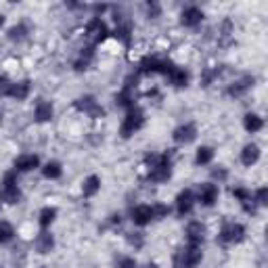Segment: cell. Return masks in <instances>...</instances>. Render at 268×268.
<instances>
[{"mask_svg": "<svg viewBox=\"0 0 268 268\" xmlns=\"http://www.w3.org/2000/svg\"><path fill=\"white\" fill-rule=\"evenodd\" d=\"M199 262H201V249L195 245H189L174 256V268H197Z\"/></svg>", "mask_w": 268, "mask_h": 268, "instance_id": "cell-1", "label": "cell"}, {"mask_svg": "<svg viewBox=\"0 0 268 268\" xmlns=\"http://www.w3.org/2000/svg\"><path fill=\"white\" fill-rule=\"evenodd\" d=\"M143 124H145V113L140 111V109H130L128 116H126L124 122H122L120 134H122L124 138H128V136H132L136 130L143 128Z\"/></svg>", "mask_w": 268, "mask_h": 268, "instance_id": "cell-2", "label": "cell"}, {"mask_svg": "<svg viewBox=\"0 0 268 268\" xmlns=\"http://www.w3.org/2000/svg\"><path fill=\"white\" fill-rule=\"evenodd\" d=\"M176 65H172L170 61H163L157 57H147L143 63H140V71L143 73H165L168 75Z\"/></svg>", "mask_w": 268, "mask_h": 268, "instance_id": "cell-3", "label": "cell"}, {"mask_svg": "<svg viewBox=\"0 0 268 268\" xmlns=\"http://www.w3.org/2000/svg\"><path fill=\"white\" fill-rule=\"evenodd\" d=\"M149 178L153 183H163V181H168L170 174H172V168H170V157H168V153L165 155H161V161L157 165H153V168H149Z\"/></svg>", "mask_w": 268, "mask_h": 268, "instance_id": "cell-4", "label": "cell"}, {"mask_svg": "<svg viewBox=\"0 0 268 268\" xmlns=\"http://www.w3.org/2000/svg\"><path fill=\"white\" fill-rule=\"evenodd\" d=\"M107 25L101 21L99 17H95L91 23H88V28H86V38L91 40L93 44H97V42H103L105 38H107Z\"/></svg>", "mask_w": 268, "mask_h": 268, "instance_id": "cell-5", "label": "cell"}, {"mask_svg": "<svg viewBox=\"0 0 268 268\" xmlns=\"http://www.w3.org/2000/svg\"><path fill=\"white\" fill-rule=\"evenodd\" d=\"M3 197L5 201L9 203H17L21 199V193H19V189H17V183H15V174L9 172L5 176V181H3Z\"/></svg>", "mask_w": 268, "mask_h": 268, "instance_id": "cell-6", "label": "cell"}, {"mask_svg": "<svg viewBox=\"0 0 268 268\" xmlns=\"http://www.w3.org/2000/svg\"><path fill=\"white\" fill-rule=\"evenodd\" d=\"M243 235H245V228L241 224H224L218 239L222 243H237V241L243 239Z\"/></svg>", "mask_w": 268, "mask_h": 268, "instance_id": "cell-7", "label": "cell"}, {"mask_svg": "<svg viewBox=\"0 0 268 268\" xmlns=\"http://www.w3.org/2000/svg\"><path fill=\"white\" fill-rule=\"evenodd\" d=\"M203 237H206V226H203L201 222H191L187 226V241H189V245L199 247Z\"/></svg>", "mask_w": 268, "mask_h": 268, "instance_id": "cell-8", "label": "cell"}, {"mask_svg": "<svg viewBox=\"0 0 268 268\" xmlns=\"http://www.w3.org/2000/svg\"><path fill=\"white\" fill-rule=\"evenodd\" d=\"M75 107L86 111L91 118H103V109L97 105V101L93 97H82V99H78V101H75Z\"/></svg>", "mask_w": 268, "mask_h": 268, "instance_id": "cell-9", "label": "cell"}, {"mask_svg": "<svg viewBox=\"0 0 268 268\" xmlns=\"http://www.w3.org/2000/svg\"><path fill=\"white\" fill-rule=\"evenodd\" d=\"M201 19H203V13H201V9H197V7L185 9L183 15H181V21H183V25H187V28H195V25L201 23Z\"/></svg>", "mask_w": 268, "mask_h": 268, "instance_id": "cell-10", "label": "cell"}, {"mask_svg": "<svg viewBox=\"0 0 268 268\" xmlns=\"http://www.w3.org/2000/svg\"><path fill=\"white\" fill-rule=\"evenodd\" d=\"M218 199V187L216 185H199V201L203 203V206H212V203Z\"/></svg>", "mask_w": 268, "mask_h": 268, "instance_id": "cell-11", "label": "cell"}, {"mask_svg": "<svg viewBox=\"0 0 268 268\" xmlns=\"http://www.w3.org/2000/svg\"><path fill=\"white\" fill-rule=\"evenodd\" d=\"M132 220H134V224H138V226L149 224V222L153 220V208H151V206H136V208L132 210Z\"/></svg>", "mask_w": 268, "mask_h": 268, "instance_id": "cell-12", "label": "cell"}, {"mask_svg": "<svg viewBox=\"0 0 268 268\" xmlns=\"http://www.w3.org/2000/svg\"><path fill=\"white\" fill-rule=\"evenodd\" d=\"M197 136V128L193 124H185V126H178L174 130V140L176 143H191Z\"/></svg>", "mask_w": 268, "mask_h": 268, "instance_id": "cell-13", "label": "cell"}, {"mask_svg": "<svg viewBox=\"0 0 268 268\" xmlns=\"http://www.w3.org/2000/svg\"><path fill=\"white\" fill-rule=\"evenodd\" d=\"M193 201H195V197H193V191H183L181 195L176 197V210H178V214L181 216H185V214H189L191 212V208H193Z\"/></svg>", "mask_w": 268, "mask_h": 268, "instance_id": "cell-14", "label": "cell"}, {"mask_svg": "<svg viewBox=\"0 0 268 268\" xmlns=\"http://www.w3.org/2000/svg\"><path fill=\"white\" fill-rule=\"evenodd\" d=\"M38 157L36 155H21V157H17L15 159V170L17 172H30V170H34V168H38Z\"/></svg>", "mask_w": 268, "mask_h": 268, "instance_id": "cell-15", "label": "cell"}, {"mask_svg": "<svg viewBox=\"0 0 268 268\" xmlns=\"http://www.w3.org/2000/svg\"><path fill=\"white\" fill-rule=\"evenodd\" d=\"M53 118V105L46 103V101H38L36 103V120L38 122H48Z\"/></svg>", "mask_w": 268, "mask_h": 268, "instance_id": "cell-16", "label": "cell"}, {"mask_svg": "<svg viewBox=\"0 0 268 268\" xmlns=\"http://www.w3.org/2000/svg\"><path fill=\"white\" fill-rule=\"evenodd\" d=\"M258 159H260V149H258V145H247L243 149V153H241V161H243L245 165H253Z\"/></svg>", "mask_w": 268, "mask_h": 268, "instance_id": "cell-17", "label": "cell"}, {"mask_svg": "<svg viewBox=\"0 0 268 268\" xmlns=\"http://www.w3.org/2000/svg\"><path fill=\"white\" fill-rule=\"evenodd\" d=\"M30 93V82H19V84H11V91H9V97L17 99V101H23Z\"/></svg>", "mask_w": 268, "mask_h": 268, "instance_id": "cell-18", "label": "cell"}, {"mask_svg": "<svg viewBox=\"0 0 268 268\" xmlns=\"http://www.w3.org/2000/svg\"><path fill=\"white\" fill-rule=\"evenodd\" d=\"M168 80H170L174 86H187L189 73H187L185 69H181V67H174V69L168 73Z\"/></svg>", "mask_w": 268, "mask_h": 268, "instance_id": "cell-19", "label": "cell"}, {"mask_svg": "<svg viewBox=\"0 0 268 268\" xmlns=\"http://www.w3.org/2000/svg\"><path fill=\"white\" fill-rule=\"evenodd\" d=\"M53 245H55V241H53V237H50L48 233H42L40 237H38V241H36V249L40 253H48L50 249H53Z\"/></svg>", "mask_w": 268, "mask_h": 268, "instance_id": "cell-20", "label": "cell"}, {"mask_svg": "<svg viewBox=\"0 0 268 268\" xmlns=\"http://www.w3.org/2000/svg\"><path fill=\"white\" fill-rule=\"evenodd\" d=\"M253 84V78H243V80H239L235 86L228 88V95H233V97H239V95H243L245 91H249Z\"/></svg>", "mask_w": 268, "mask_h": 268, "instance_id": "cell-21", "label": "cell"}, {"mask_svg": "<svg viewBox=\"0 0 268 268\" xmlns=\"http://www.w3.org/2000/svg\"><path fill=\"white\" fill-rule=\"evenodd\" d=\"M262 126H264V122L260 116H256V113H247L245 116V130L258 132V130H262Z\"/></svg>", "mask_w": 268, "mask_h": 268, "instance_id": "cell-22", "label": "cell"}, {"mask_svg": "<svg viewBox=\"0 0 268 268\" xmlns=\"http://www.w3.org/2000/svg\"><path fill=\"white\" fill-rule=\"evenodd\" d=\"M99 189H101L99 176H88L86 181H84V195H86V197H93Z\"/></svg>", "mask_w": 268, "mask_h": 268, "instance_id": "cell-23", "label": "cell"}, {"mask_svg": "<svg viewBox=\"0 0 268 268\" xmlns=\"http://www.w3.org/2000/svg\"><path fill=\"white\" fill-rule=\"evenodd\" d=\"M55 216H57V210H55V208H44V210L40 212V226H42V228H48L50 224H53Z\"/></svg>", "mask_w": 268, "mask_h": 268, "instance_id": "cell-24", "label": "cell"}, {"mask_svg": "<svg viewBox=\"0 0 268 268\" xmlns=\"http://www.w3.org/2000/svg\"><path fill=\"white\" fill-rule=\"evenodd\" d=\"M130 23H122V25H118V30H116V38H120V40L128 46L130 44Z\"/></svg>", "mask_w": 268, "mask_h": 268, "instance_id": "cell-25", "label": "cell"}, {"mask_svg": "<svg viewBox=\"0 0 268 268\" xmlns=\"http://www.w3.org/2000/svg\"><path fill=\"white\" fill-rule=\"evenodd\" d=\"M212 157H214V151L210 149V147H201L199 151H197V163L199 165H206V163H210L212 161Z\"/></svg>", "mask_w": 268, "mask_h": 268, "instance_id": "cell-26", "label": "cell"}, {"mask_svg": "<svg viewBox=\"0 0 268 268\" xmlns=\"http://www.w3.org/2000/svg\"><path fill=\"white\" fill-rule=\"evenodd\" d=\"M13 235H15L13 226L9 222H0V243H7V241H11Z\"/></svg>", "mask_w": 268, "mask_h": 268, "instance_id": "cell-27", "label": "cell"}, {"mask_svg": "<svg viewBox=\"0 0 268 268\" xmlns=\"http://www.w3.org/2000/svg\"><path fill=\"white\" fill-rule=\"evenodd\" d=\"M44 176L46 178H59L61 176V165L57 161H50L44 165Z\"/></svg>", "mask_w": 268, "mask_h": 268, "instance_id": "cell-28", "label": "cell"}, {"mask_svg": "<svg viewBox=\"0 0 268 268\" xmlns=\"http://www.w3.org/2000/svg\"><path fill=\"white\" fill-rule=\"evenodd\" d=\"M116 101H118V105H132V95H130V86H126L124 91L116 97Z\"/></svg>", "mask_w": 268, "mask_h": 268, "instance_id": "cell-29", "label": "cell"}, {"mask_svg": "<svg viewBox=\"0 0 268 268\" xmlns=\"http://www.w3.org/2000/svg\"><path fill=\"white\" fill-rule=\"evenodd\" d=\"M170 214V208L159 203V206H153V218H163V216Z\"/></svg>", "mask_w": 268, "mask_h": 268, "instance_id": "cell-30", "label": "cell"}, {"mask_svg": "<svg viewBox=\"0 0 268 268\" xmlns=\"http://www.w3.org/2000/svg\"><path fill=\"white\" fill-rule=\"evenodd\" d=\"M9 36H11V40H21V38L25 36V28H23V25H17V28H11Z\"/></svg>", "mask_w": 268, "mask_h": 268, "instance_id": "cell-31", "label": "cell"}, {"mask_svg": "<svg viewBox=\"0 0 268 268\" xmlns=\"http://www.w3.org/2000/svg\"><path fill=\"white\" fill-rule=\"evenodd\" d=\"M9 91H11V82L5 75H0V95H9Z\"/></svg>", "mask_w": 268, "mask_h": 268, "instance_id": "cell-32", "label": "cell"}, {"mask_svg": "<svg viewBox=\"0 0 268 268\" xmlns=\"http://www.w3.org/2000/svg\"><path fill=\"white\" fill-rule=\"evenodd\" d=\"M256 199H258L260 206H266V189H264V187H262V189L258 191V193H256Z\"/></svg>", "mask_w": 268, "mask_h": 268, "instance_id": "cell-33", "label": "cell"}, {"mask_svg": "<svg viewBox=\"0 0 268 268\" xmlns=\"http://www.w3.org/2000/svg\"><path fill=\"white\" fill-rule=\"evenodd\" d=\"M147 9H149V17H155V15H159V5H149Z\"/></svg>", "mask_w": 268, "mask_h": 268, "instance_id": "cell-34", "label": "cell"}, {"mask_svg": "<svg viewBox=\"0 0 268 268\" xmlns=\"http://www.w3.org/2000/svg\"><path fill=\"white\" fill-rule=\"evenodd\" d=\"M118 268H136V264H134V260H122Z\"/></svg>", "mask_w": 268, "mask_h": 268, "instance_id": "cell-35", "label": "cell"}, {"mask_svg": "<svg viewBox=\"0 0 268 268\" xmlns=\"http://www.w3.org/2000/svg\"><path fill=\"white\" fill-rule=\"evenodd\" d=\"M145 268H157V266H155V264H147Z\"/></svg>", "mask_w": 268, "mask_h": 268, "instance_id": "cell-36", "label": "cell"}, {"mask_svg": "<svg viewBox=\"0 0 268 268\" xmlns=\"http://www.w3.org/2000/svg\"><path fill=\"white\" fill-rule=\"evenodd\" d=\"M3 23H5V17H3V15H0V25H3Z\"/></svg>", "mask_w": 268, "mask_h": 268, "instance_id": "cell-37", "label": "cell"}]
</instances>
